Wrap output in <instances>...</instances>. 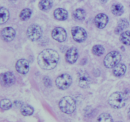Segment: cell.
<instances>
[{"label":"cell","instance_id":"obj_1","mask_svg":"<svg viewBox=\"0 0 130 122\" xmlns=\"http://www.w3.org/2000/svg\"><path fill=\"white\" fill-rule=\"evenodd\" d=\"M59 61V54L56 51L46 49L42 51L38 56V63L44 70L54 69Z\"/></svg>","mask_w":130,"mask_h":122},{"label":"cell","instance_id":"obj_2","mask_svg":"<svg viewBox=\"0 0 130 122\" xmlns=\"http://www.w3.org/2000/svg\"><path fill=\"white\" fill-rule=\"evenodd\" d=\"M60 110L66 114H71L76 108L75 100L71 96H65L62 97L58 103Z\"/></svg>","mask_w":130,"mask_h":122},{"label":"cell","instance_id":"obj_3","mask_svg":"<svg viewBox=\"0 0 130 122\" xmlns=\"http://www.w3.org/2000/svg\"><path fill=\"white\" fill-rule=\"evenodd\" d=\"M126 96L124 93L116 92L112 94L109 98V104L114 109H120L124 106L126 102Z\"/></svg>","mask_w":130,"mask_h":122},{"label":"cell","instance_id":"obj_4","mask_svg":"<svg viewBox=\"0 0 130 122\" xmlns=\"http://www.w3.org/2000/svg\"><path fill=\"white\" fill-rule=\"evenodd\" d=\"M121 60V55L118 51H111L107 54L104 60V64L107 68H112L119 64Z\"/></svg>","mask_w":130,"mask_h":122},{"label":"cell","instance_id":"obj_5","mask_svg":"<svg viewBox=\"0 0 130 122\" xmlns=\"http://www.w3.org/2000/svg\"><path fill=\"white\" fill-rule=\"evenodd\" d=\"M72 80L71 75L66 73L58 76L55 80L56 86L60 90H66L71 86Z\"/></svg>","mask_w":130,"mask_h":122},{"label":"cell","instance_id":"obj_6","mask_svg":"<svg viewBox=\"0 0 130 122\" xmlns=\"http://www.w3.org/2000/svg\"><path fill=\"white\" fill-rule=\"evenodd\" d=\"M43 34V30L40 26L36 24H32L27 30V37L32 41H36L39 39Z\"/></svg>","mask_w":130,"mask_h":122},{"label":"cell","instance_id":"obj_7","mask_svg":"<svg viewBox=\"0 0 130 122\" xmlns=\"http://www.w3.org/2000/svg\"><path fill=\"white\" fill-rule=\"evenodd\" d=\"M72 38L77 43H82L86 40L87 33L83 28L81 27H74L71 30Z\"/></svg>","mask_w":130,"mask_h":122},{"label":"cell","instance_id":"obj_8","mask_svg":"<svg viewBox=\"0 0 130 122\" xmlns=\"http://www.w3.org/2000/svg\"><path fill=\"white\" fill-rule=\"evenodd\" d=\"M78 75V84L80 87L83 89L88 88L91 83V78L88 73L85 70H80Z\"/></svg>","mask_w":130,"mask_h":122},{"label":"cell","instance_id":"obj_9","mask_svg":"<svg viewBox=\"0 0 130 122\" xmlns=\"http://www.w3.org/2000/svg\"><path fill=\"white\" fill-rule=\"evenodd\" d=\"M52 36L53 39L59 43H62L66 40L67 32L62 27H56L52 30Z\"/></svg>","mask_w":130,"mask_h":122},{"label":"cell","instance_id":"obj_10","mask_svg":"<svg viewBox=\"0 0 130 122\" xmlns=\"http://www.w3.org/2000/svg\"><path fill=\"white\" fill-rule=\"evenodd\" d=\"M15 69L18 73L25 75L27 73L29 70V62L25 59H20L15 64Z\"/></svg>","mask_w":130,"mask_h":122},{"label":"cell","instance_id":"obj_11","mask_svg":"<svg viewBox=\"0 0 130 122\" xmlns=\"http://www.w3.org/2000/svg\"><path fill=\"white\" fill-rule=\"evenodd\" d=\"M1 84L5 86H11L15 82V78L13 73L6 72L1 75Z\"/></svg>","mask_w":130,"mask_h":122},{"label":"cell","instance_id":"obj_12","mask_svg":"<svg viewBox=\"0 0 130 122\" xmlns=\"http://www.w3.org/2000/svg\"><path fill=\"white\" fill-rule=\"evenodd\" d=\"M1 34L4 40L6 42H10L13 40L16 35V32L12 27H8L4 28L1 30Z\"/></svg>","mask_w":130,"mask_h":122},{"label":"cell","instance_id":"obj_13","mask_svg":"<svg viewBox=\"0 0 130 122\" xmlns=\"http://www.w3.org/2000/svg\"><path fill=\"white\" fill-rule=\"evenodd\" d=\"M78 58V51L76 48H70L66 53V60L70 64L76 63Z\"/></svg>","mask_w":130,"mask_h":122},{"label":"cell","instance_id":"obj_14","mask_svg":"<svg viewBox=\"0 0 130 122\" xmlns=\"http://www.w3.org/2000/svg\"><path fill=\"white\" fill-rule=\"evenodd\" d=\"M95 24L99 29H104L109 22L107 15L104 13H99L95 17Z\"/></svg>","mask_w":130,"mask_h":122},{"label":"cell","instance_id":"obj_15","mask_svg":"<svg viewBox=\"0 0 130 122\" xmlns=\"http://www.w3.org/2000/svg\"><path fill=\"white\" fill-rule=\"evenodd\" d=\"M53 15H54V17L57 20H61V21L66 20L68 17V12L63 8L56 9L54 11Z\"/></svg>","mask_w":130,"mask_h":122},{"label":"cell","instance_id":"obj_16","mask_svg":"<svg viewBox=\"0 0 130 122\" xmlns=\"http://www.w3.org/2000/svg\"><path fill=\"white\" fill-rule=\"evenodd\" d=\"M126 71V67L123 63H119L113 69V73L115 76L118 77H122L124 75Z\"/></svg>","mask_w":130,"mask_h":122},{"label":"cell","instance_id":"obj_17","mask_svg":"<svg viewBox=\"0 0 130 122\" xmlns=\"http://www.w3.org/2000/svg\"><path fill=\"white\" fill-rule=\"evenodd\" d=\"M128 25H129V23L126 20L121 19V20L118 22V25H117L116 28L115 29V33L117 34H120L123 30H124V29L128 27Z\"/></svg>","mask_w":130,"mask_h":122},{"label":"cell","instance_id":"obj_18","mask_svg":"<svg viewBox=\"0 0 130 122\" xmlns=\"http://www.w3.org/2000/svg\"><path fill=\"white\" fill-rule=\"evenodd\" d=\"M38 5L41 10L46 11L52 8L53 6V2L52 0H41Z\"/></svg>","mask_w":130,"mask_h":122},{"label":"cell","instance_id":"obj_19","mask_svg":"<svg viewBox=\"0 0 130 122\" xmlns=\"http://www.w3.org/2000/svg\"><path fill=\"white\" fill-rule=\"evenodd\" d=\"M10 14L8 10L4 7L0 8V24H3L8 20Z\"/></svg>","mask_w":130,"mask_h":122},{"label":"cell","instance_id":"obj_20","mask_svg":"<svg viewBox=\"0 0 130 122\" xmlns=\"http://www.w3.org/2000/svg\"><path fill=\"white\" fill-rule=\"evenodd\" d=\"M111 11L114 15L120 16L124 13V7L121 4H114L112 6Z\"/></svg>","mask_w":130,"mask_h":122},{"label":"cell","instance_id":"obj_21","mask_svg":"<svg viewBox=\"0 0 130 122\" xmlns=\"http://www.w3.org/2000/svg\"><path fill=\"white\" fill-rule=\"evenodd\" d=\"M20 113L24 116H30L32 115L34 113V109L31 106H29V105H23L20 108Z\"/></svg>","mask_w":130,"mask_h":122},{"label":"cell","instance_id":"obj_22","mask_svg":"<svg viewBox=\"0 0 130 122\" xmlns=\"http://www.w3.org/2000/svg\"><path fill=\"white\" fill-rule=\"evenodd\" d=\"M73 16L77 20H83L86 17V12L83 9L77 8L74 11Z\"/></svg>","mask_w":130,"mask_h":122},{"label":"cell","instance_id":"obj_23","mask_svg":"<svg viewBox=\"0 0 130 122\" xmlns=\"http://www.w3.org/2000/svg\"><path fill=\"white\" fill-rule=\"evenodd\" d=\"M120 40L123 44L127 46L130 45V31L127 30V31L124 32L121 34Z\"/></svg>","mask_w":130,"mask_h":122},{"label":"cell","instance_id":"obj_24","mask_svg":"<svg viewBox=\"0 0 130 122\" xmlns=\"http://www.w3.org/2000/svg\"><path fill=\"white\" fill-rule=\"evenodd\" d=\"M32 15V11L29 8H25L22 10L20 12V18L23 21L25 20H27L30 18V16Z\"/></svg>","mask_w":130,"mask_h":122},{"label":"cell","instance_id":"obj_25","mask_svg":"<svg viewBox=\"0 0 130 122\" xmlns=\"http://www.w3.org/2000/svg\"><path fill=\"white\" fill-rule=\"evenodd\" d=\"M104 48L102 45H95L92 48V53L95 55L100 56L104 53Z\"/></svg>","mask_w":130,"mask_h":122},{"label":"cell","instance_id":"obj_26","mask_svg":"<svg viewBox=\"0 0 130 122\" xmlns=\"http://www.w3.org/2000/svg\"><path fill=\"white\" fill-rule=\"evenodd\" d=\"M0 106H1V108L2 110H8L11 108V106H12V104H11L10 100L8 99H4L1 101Z\"/></svg>","mask_w":130,"mask_h":122},{"label":"cell","instance_id":"obj_27","mask_svg":"<svg viewBox=\"0 0 130 122\" xmlns=\"http://www.w3.org/2000/svg\"><path fill=\"white\" fill-rule=\"evenodd\" d=\"M97 120L99 121H113L112 118L108 113L101 114L99 116Z\"/></svg>","mask_w":130,"mask_h":122},{"label":"cell","instance_id":"obj_28","mask_svg":"<svg viewBox=\"0 0 130 122\" xmlns=\"http://www.w3.org/2000/svg\"><path fill=\"white\" fill-rule=\"evenodd\" d=\"M43 83H44V86L47 87H50V86H52V81L48 77H45L43 78Z\"/></svg>","mask_w":130,"mask_h":122},{"label":"cell","instance_id":"obj_29","mask_svg":"<svg viewBox=\"0 0 130 122\" xmlns=\"http://www.w3.org/2000/svg\"><path fill=\"white\" fill-rule=\"evenodd\" d=\"M100 2L102 3H106L108 0H100Z\"/></svg>","mask_w":130,"mask_h":122},{"label":"cell","instance_id":"obj_30","mask_svg":"<svg viewBox=\"0 0 130 122\" xmlns=\"http://www.w3.org/2000/svg\"><path fill=\"white\" fill-rule=\"evenodd\" d=\"M128 116H129V119H130V108H129V110H128Z\"/></svg>","mask_w":130,"mask_h":122}]
</instances>
